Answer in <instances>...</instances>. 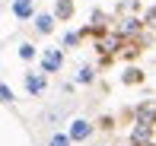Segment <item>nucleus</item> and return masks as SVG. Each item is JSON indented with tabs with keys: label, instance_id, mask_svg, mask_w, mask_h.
<instances>
[{
	"label": "nucleus",
	"instance_id": "2eb2a0df",
	"mask_svg": "<svg viewBox=\"0 0 156 146\" xmlns=\"http://www.w3.org/2000/svg\"><path fill=\"white\" fill-rule=\"evenodd\" d=\"M147 22L156 25V6H150V10H147Z\"/></svg>",
	"mask_w": 156,
	"mask_h": 146
},
{
	"label": "nucleus",
	"instance_id": "f257e3e1",
	"mask_svg": "<svg viewBox=\"0 0 156 146\" xmlns=\"http://www.w3.org/2000/svg\"><path fill=\"white\" fill-rule=\"evenodd\" d=\"M137 124H147V127H156V102H144L137 105Z\"/></svg>",
	"mask_w": 156,
	"mask_h": 146
},
{
	"label": "nucleus",
	"instance_id": "6e6552de",
	"mask_svg": "<svg viewBox=\"0 0 156 146\" xmlns=\"http://www.w3.org/2000/svg\"><path fill=\"white\" fill-rule=\"evenodd\" d=\"M58 16L61 19H70V16H73V0H58Z\"/></svg>",
	"mask_w": 156,
	"mask_h": 146
},
{
	"label": "nucleus",
	"instance_id": "423d86ee",
	"mask_svg": "<svg viewBox=\"0 0 156 146\" xmlns=\"http://www.w3.org/2000/svg\"><path fill=\"white\" fill-rule=\"evenodd\" d=\"M26 86H29V92H35V95H38L41 89H45V76H38V73H29V76H26Z\"/></svg>",
	"mask_w": 156,
	"mask_h": 146
},
{
	"label": "nucleus",
	"instance_id": "ddd939ff",
	"mask_svg": "<svg viewBox=\"0 0 156 146\" xmlns=\"http://www.w3.org/2000/svg\"><path fill=\"white\" fill-rule=\"evenodd\" d=\"M140 29V19H127V25H124V32H137Z\"/></svg>",
	"mask_w": 156,
	"mask_h": 146
},
{
	"label": "nucleus",
	"instance_id": "39448f33",
	"mask_svg": "<svg viewBox=\"0 0 156 146\" xmlns=\"http://www.w3.org/2000/svg\"><path fill=\"white\" fill-rule=\"evenodd\" d=\"M13 13H16L19 19H29L32 16V0H16V3H13Z\"/></svg>",
	"mask_w": 156,
	"mask_h": 146
},
{
	"label": "nucleus",
	"instance_id": "9d476101",
	"mask_svg": "<svg viewBox=\"0 0 156 146\" xmlns=\"http://www.w3.org/2000/svg\"><path fill=\"white\" fill-rule=\"evenodd\" d=\"M51 146H70V137H51Z\"/></svg>",
	"mask_w": 156,
	"mask_h": 146
},
{
	"label": "nucleus",
	"instance_id": "9b49d317",
	"mask_svg": "<svg viewBox=\"0 0 156 146\" xmlns=\"http://www.w3.org/2000/svg\"><path fill=\"white\" fill-rule=\"evenodd\" d=\"M32 54H35V48H32V45H23V48H19V57H26V60H29Z\"/></svg>",
	"mask_w": 156,
	"mask_h": 146
},
{
	"label": "nucleus",
	"instance_id": "1a4fd4ad",
	"mask_svg": "<svg viewBox=\"0 0 156 146\" xmlns=\"http://www.w3.org/2000/svg\"><path fill=\"white\" fill-rule=\"evenodd\" d=\"M124 83H131V86H137V83H144V70H137V67H131V70H124Z\"/></svg>",
	"mask_w": 156,
	"mask_h": 146
},
{
	"label": "nucleus",
	"instance_id": "f03ea898",
	"mask_svg": "<svg viewBox=\"0 0 156 146\" xmlns=\"http://www.w3.org/2000/svg\"><path fill=\"white\" fill-rule=\"evenodd\" d=\"M150 140H153V127L137 124V127H134V134H131V143H134V146H150Z\"/></svg>",
	"mask_w": 156,
	"mask_h": 146
},
{
	"label": "nucleus",
	"instance_id": "dca6fc26",
	"mask_svg": "<svg viewBox=\"0 0 156 146\" xmlns=\"http://www.w3.org/2000/svg\"><path fill=\"white\" fill-rule=\"evenodd\" d=\"M150 146H153V143H150Z\"/></svg>",
	"mask_w": 156,
	"mask_h": 146
},
{
	"label": "nucleus",
	"instance_id": "0eeeda50",
	"mask_svg": "<svg viewBox=\"0 0 156 146\" xmlns=\"http://www.w3.org/2000/svg\"><path fill=\"white\" fill-rule=\"evenodd\" d=\"M35 25H38V32H41V35H48V32L54 29V19L45 13V16H38V19H35Z\"/></svg>",
	"mask_w": 156,
	"mask_h": 146
},
{
	"label": "nucleus",
	"instance_id": "20e7f679",
	"mask_svg": "<svg viewBox=\"0 0 156 146\" xmlns=\"http://www.w3.org/2000/svg\"><path fill=\"white\" fill-rule=\"evenodd\" d=\"M61 51H45V60H41V64H45V73H54V70H58V67H61Z\"/></svg>",
	"mask_w": 156,
	"mask_h": 146
},
{
	"label": "nucleus",
	"instance_id": "f8f14e48",
	"mask_svg": "<svg viewBox=\"0 0 156 146\" xmlns=\"http://www.w3.org/2000/svg\"><path fill=\"white\" fill-rule=\"evenodd\" d=\"M76 80H80V83H89V80H93V70H89V67H83V70H80V76H76Z\"/></svg>",
	"mask_w": 156,
	"mask_h": 146
},
{
	"label": "nucleus",
	"instance_id": "4468645a",
	"mask_svg": "<svg viewBox=\"0 0 156 146\" xmlns=\"http://www.w3.org/2000/svg\"><path fill=\"white\" fill-rule=\"evenodd\" d=\"M0 99H3V102H13V92L6 86H0Z\"/></svg>",
	"mask_w": 156,
	"mask_h": 146
},
{
	"label": "nucleus",
	"instance_id": "7ed1b4c3",
	"mask_svg": "<svg viewBox=\"0 0 156 146\" xmlns=\"http://www.w3.org/2000/svg\"><path fill=\"white\" fill-rule=\"evenodd\" d=\"M89 134H93V124L89 121H73L70 124V140H86Z\"/></svg>",
	"mask_w": 156,
	"mask_h": 146
}]
</instances>
